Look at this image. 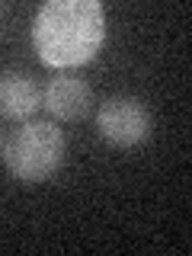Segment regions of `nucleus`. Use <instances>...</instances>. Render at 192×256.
Masks as SVG:
<instances>
[{"label": "nucleus", "instance_id": "obj_1", "mask_svg": "<svg viewBox=\"0 0 192 256\" xmlns=\"http://www.w3.org/2000/svg\"><path fill=\"white\" fill-rule=\"evenodd\" d=\"M106 38V13L96 0H48L32 22L38 58L52 68L90 61Z\"/></svg>", "mask_w": 192, "mask_h": 256}, {"label": "nucleus", "instance_id": "obj_2", "mask_svg": "<svg viewBox=\"0 0 192 256\" xmlns=\"http://www.w3.org/2000/svg\"><path fill=\"white\" fill-rule=\"evenodd\" d=\"M64 164V134L52 122H29L4 141V166L20 182H45Z\"/></svg>", "mask_w": 192, "mask_h": 256}, {"label": "nucleus", "instance_id": "obj_3", "mask_svg": "<svg viewBox=\"0 0 192 256\" xmlns=\"http://www.w3.org/2000/svg\"><path fill=\"white\" fill-rule=\"evenodd\" d=\"M96 128L116 148H134L150 134V112L138 96H112L102 102Z\"/></svg>", "mask_w": 192, "mask_h": 256}, {"label": "nucleus", "instance_id": "obj_4", "mask_svg": "<svg viewBox=\"0 0 192 256\" xmlns=\"http://www.w3.org/2000/svg\"><path fill=\"white\" fill-rule=\"evenodd\" d=\"M93 93L80 77H52L42 93V106L61 122H77L90 112Z\"/></svg>", "mask_w": 192, "mask_h": 256}, {"label": "nucleus", "instance_id": "obj_5", "mask_svg": "<svg viewBox=\"0 0 192 256\" xmlns=\"http://www.w3.org/2000/svg\"><path fill=\"white\" fill-rule=\"evenodd\" d=\"M42 106V90L29 74L10 70L0 77V116L10 122H26Z\"/></svg>", "mask_w": 192, "mask_h": 256}]
</instances>
